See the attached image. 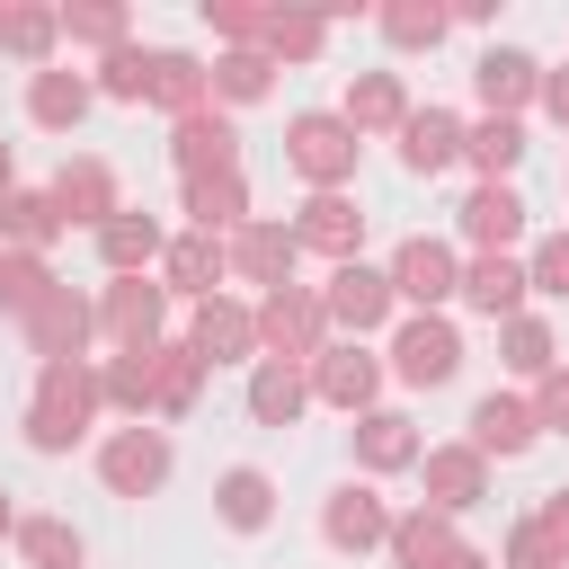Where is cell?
<instances>
[{
    "mask_svg": "<svg viewBox=\"0 0 569 569\" xmlns=\"http://www.w3.org/2000/svg\"><path fill=\"white\" fill-rule=\"evenodd\" d=\"M98 373L89 365H36V391H27V445L36 453H71L89 427H98Z\"/></svg>",
    "mask_w": 569,
    "mask_h": 569,
    "instance_id": "cell-1",
    "label": "cell"
},
{
    "mask_svg": "<svg viewBox=\"0 0 569 569\" xmlns=\"http://www.w3.org/2000/svg\"><path fill=\"white\" fill-rule=\"evenodd\" d=\"M356 133L338 124V107H302V116H284V160H293V178L311 187V196H347L356 187Z\"/></svg>",
    "mask_w": 569,
    "mask_h": 569,
    "instance_id": "cell-2",
    "label": "cell"
},
{
    "mask_svg": "<svg viewBox=\"0 0 569 569\" xmlns=\"http://www.w3.org/2000/svg\"><path fill=\"white\" fill-rule=\"evenodd\" d=\"M382 373H391V382H409V391H436V382H453V373H462V329H453L445 311H409V320H391Z\"/></svg>",
    "mask_w": 569,
    "mask_h": 569,
    "instance_id": "cell-3",
    "label": "cell"
},
{
    "mask_svg": "<svg viewBox=\"0 0 569 569\" xmlns=\"http://www.w3.org/2000/svg\"><path fill=\"white\" fill-rule=\"evenodd\" d=\"M258 320V356H284V365H311L329 347V320H320V284H276L249 302Z\"/></svg>",
    "mask_w": 569,
    "mask_h": 569,
    "instance_id": "cell-4",
    "label": "cell"
},
{
    "mask_svg": "<svg viewBox=\"0 0 569 569\" xmlns=\"http://www.w3.org/2000/svg\"><path fill=\"white\" fill-rule=\"evenodd\" d=\"M382 276H391V302H409V311H445L453 284H462V249L436 240V231H409V240L391 249Z\"/></svg>",
    "mask_w": 569,
    "mask_h": 569,
    "instance_id": "cell-5",
    "label": "cell"
},
{
    "mask_svg": "<svg viewBox=\"0 0 569 569\" xmlns=\"http://www.w3.org/2000/svg\"><path fill=\"white\" fill-rule=\"evenodd\" d=\"M391 276L382 267H365V258H347V267H329V284H320V320L338 329V338H373V329H391Z\"/></svg>",
    "mask_w": 569,
    "mask_h": 569,
    "instance_id": "cell-6",
    "label": "cell"
},
{
    "mask_svg": "<svg viewBox=\"0 0 569 569\" xmlns=\"http://www.w3.org/2000/svg\"><path fill=\"white\" fill-rule=\"evenodd\" d=\"M18 329H27V356H36V365H89L98 302H89V293H71V284H53V293H44Z\"/></svg>",
    "mask_w": 569,
    "mask_h": 569,
    "instance_id": "cell-7",
    "label": "cell"
},
{
    "mask_svg": "<svg viewBox=\"0 0 569 569\" xmlns=\"http://www.w3.org/2000/svg\"><path fill=\"white\" fill-rule=\"evenodd\" d=\"M302 373H311V400H329V409H347V418L382 409V356H373L365 338H329Z\"/></svg>",
    "mask_w": 569,
    "mask_h": 569,
    "instance_id": "cell-8",
    "label": "cell"
},
{
    "mask_svg": "<svg viewBox=\"0 0 569 569\" xmlns=\"http://www.w3.org/2000/svg\"><path fill=\"white\" fill-rule=\"evenodd\" d=\"M98 338H107V347H160V338H169V293H160V276H107V293H98Z\"/></svg>",
    "mask_w": 569,
    "mask_h": 569,
    "instance_id": "cell-9",
    "label": "cell"
},
{
    "mask_svg": "<svg viewBox=\"0 0 569 569\" xmlns=\"http://www.w3.org/2000/svg\"><path fill=\"white\" fill-rule=\"evenodd\" d=\"M169 462H178V453H169V436H160L151 418H133V427H116V436L98 445V480H107L116 498H151V489L169 480Z\"/></svg>",
    "mask_w": 569,
    "mask_h": 569,
    "instance_id": "cell-10",
    "label": "cell"
},
{
    "mask_svg": "<svg viewBox=\"0 0 569 569\" xmlns=\"http://www.w3.org/2000/svg\"><path fill=\"white\" fill-rule=\"evenodd\" d=\"M151 276H160L169 302H213L222 276H231V249H222V231H169V249H160Z\"/></svg>",
    "mask_w": 569,
    "mask_h": 569,
    "instance_id": "cell-11",
    "label": "cell"
},
{
    "mask_svg": "<svg viewBox=\"0 0 569 569\" xmlns=\"http://www.w3.org/2000/svg\"><path fill=\"white\" fill-rule=\"evenodd\" d=\"M533 436H542V427H533V400H525V391H498V382H489V391L471 400V418H462V445H471L480 462H516Z\"/></svg>",
    "mask_w": 569,
    "mask_h": 569,
    "instance_id": "cell-12",
    "label": "cell"
},
{
    "mask_svg": "<svg viewBox=\"0 0 569 569\" xmlns=\"http://www.w3.org/2000/svg\"><path fill=\"white\" fill-rule=\"evenodd\" d=\"M382 533H391V498L373 480H338L320 498V542L329 551H382Z\"/></svg>",
    "mask_w": 569,
    "mask_h": 569,
    "instance_id": "cell-13",
    "label": "cell"
},
{
    "mask_svg": "<svg viewBox=\"0 0 569 569\" xmlns=\"http://www.w3.org/2000/svg\"><path fill=\"white\" fill-rule=\"evenodd\" d=\"M418 480H427V498L418 507H436V516H471L480 498H489V462L453 436V445H427L418 453Z\"/></svg>",
    "mask_w": 569,
    "mask_h": 569,
    "instance_id": "cell-14",
    "label": "cell"
},
{
    "mask_svg": "<svg viewBox=\"0 0 569 569\" xmlns=\"http://www.w3.org/2000/svg\"><path fill=\"white\" fill-rule=\"evenodd\" d=\"M453 231L471 240V258H480V249H516V240H525V196H516V178H480V187L453 204Z\"/></svg>",
    "mask_w": 569,
    "mask_h": 569,
    "instance_id": "cell-15",
    "label": "cell"
},
{
    "mask_svg": "<svg viewBox=\"0 0 569 569\" xmlns=\"http://www.w3.org/2000/svg\"><path fill=\"white\" fill-rule=\"evenodd\" d=\"M222 249H231V276H240V284H258V293L293 284V258H302V249H293V222H267V213H249Z\"/></svg>",
    "mask_w": 569,
    "mask_h": 569,
    "instance_id": "cell-16",
    "label": "cell"
},
{
    "mask_svg": "<svg viewBox=\"0 0 569 569\" xmlns=\"http://www.w3.org/2000/svg\"><path fill=\"white\" fill-rule=\"evenodd\" d=\"M187 347L204 356V373H213V365H258V320H249V302H231V293L196 302V311H187Z\"/></svg>",
    "mask_w": 569,
    "mask_h": 569,
    "instance_id": "cell-17",
    "label": "cell"
},
{
    "mask_svg": "<svg viewBox=\"0 0 569 569\" xmlns=\"http://www.w3.org/2000/svg\"><path fill=\"white\" fill-rule=\"evenodd\" d=\"M471 89H480V116H516V124H525V107H533V89H542V62H533L525 44H489V53L471 62Z\"/></svg>",
    "mask_w": 569,
    "mask_h": 569,
    "instance_id": "cell-18",
    "label": "cell"
},
{
    "mask_svg": "<svg viewBox=\"0 0 569 569\" xmlns=\"http://www.w3.org/2000/svg\"><path fill=\"white\" fill-rule=\"evenodd\" d=\"M44 196H53L62 231H71V222H89V231H98L107 213H124V196H116V169H107V160H89V151H71V160L53 169V187H44Z\"/></svg>",
    "mask_w": 569,
    "mask_h": 569,
    "instance_id": "cell-19",
    "label": "cell"
},
{
    "mask_svg": "<svg viewBox=\"0 0 569 569\" xmlns=\"http://www.w3.org/2000/svg\"><path fill=\"white\" fill-rule=\"evenodd\" d=\"M525 258L516 249H480V258H462V284H453V302H471L480 320H516L525 311Z\"/></svg>",
    "mask_w": 569,
    "mask_h": 569,
    "instance_id": "cell-20",
    "label": "cell"
},
{
    "mask_svg": "<svg viewBox=\"0 0 569 569\" xmlns=\"http://www.w3.org/2000/svg\"><path fill=\"white\" fill-rule=\"evenodd\" d=\"M347 436H356V471H365V480H382V471H418V453H427V436H418L409 409H365Z\"/></svg>",
    "mask_w": 569,
    "mask_h": 569,
    "instance_id": "cell-21",
    "label": "cell"
},
{
    "mask_svg": "<svg viewBox=\"0 0 569 569\" xmlns=\"http://www.w3.org/2000/svg\"><path fill=\"white\" fill-rule=\"evenodd\" d=\"M169 160H178V178H213V169H240V124H231L222 107H204V116L169 124Z\"/></svg>",
    "mask_w": 569,
    "mask_h": 569,
    "instance_id": "cell-22",
    "label": "cell"
},
{
    "mask_svg": "<svg viewBox=\"0 0 569 569\" xmlns=\"http://www.w3.org/2000/svg\"><path fill=\"white\" fill-rule=\"evenodd\" d=\"M293 249H320L329 267L365 258V213H356V196H311V204L293 213Z\"/></svg>",
    "mask_w": 569,
    "mask_h": 569,
    "instance_id": "cell-23",
    "label": "cell"
},
{
    "mask_svg": "<svg viewBox=\"0 0 569 569\" xmlns=\"http://www.w3.org/2000/svg\"><path fill=\"white\" fill-rule=\"evenodd\" d=\"M400 116H409V89H400V71H347V98H338V124L365 142V133H400Z\"/></svg>",
    "mask_w": 569,
    "mask_h": 569,
    "instance_id": "cell-24",
    "label": "cell"
},
{
    "mask_svg": "<svg viewBox=\"0 0 569 569\" xmlns=\"http://www.w3.org/2000/svg\"><path fill=\"white\" fill-rule=\"evenodd\" d=\"M462 160V116L453 107H409L400 116V169L409 178H436V169H453Z\"/></svg>",
    "mask_w": 569,
    "mask_h": 569,
    "instance_id": "cell-25",
    "label": "cell"
},
{
    "mask_svg": "<svg viewBox=\"0 0 569 569\" xmlns=\"http://www.w3.org/2000/svg\"><path fill=\"white\" fill-rule=\"evenodd\" d=\"M178 213H187V231H240L249 222V178L240 169H213V178H178Z\"/></svg>",
    "mask_w": 569,
    "mask_h": 569,
    "instance_id": "cell-26",
    "label": "cell"
},
{
    "mask_svg": "<svg viewBox=\"0 0 569 569\" xmlns=\"http://www.w3.org/2000/svg\"><path fill=\"white\" fill-rule=\"evenodd\" d=\"M160 249H169V222L160 213H107L98 222V258H107V276H151L160 267Z\"/></svg>",
    "mask_w": 569,
    "mask_h": 569,
    "instance_id": "cell-27",
    "label": "cell"
},
{
    "mask_svg": "<svg viewBox=\"0 0 569 569\" xmlns=\"http://www.w3.org/2000/svg\"><path fill=\"white\" fill-rule=\"evenodd\" d=\"M382 551H391V569H445V560L462 551V533H453V516H436V507H400L391 533H382Z\"/></svg>",
    "mask_w": 569,
    "mask_h": 569,
    "instance_id": "cell-28",
    "label": "cell"
},
{
    "mask_svg": "<svg viewBox=\"0 0 569 569\" xmlns=\"http://www.w3.org/2000/svg\"><path fill=\"white\" fill-rule=\"evenodd\" d=\"M151 107H160L169 124L204 116V107H213V71H204L196 53H178V44H160V62H151Z\"/></svg>",
    "mask_w": 569,
    "mask_h": 569,
    "instance_id": "cell-29",
    "label": "cell"
},
{
    "mask_svg": "<svg viewBox=\"0 0 569 569\" xmlns=\"http://www.w3.org/2000/svg\"><path fill=\"white\" fill-rule=\"evenodd\" d=\"M98 107V89H89V71H62V62H44V71H27V116L44 124V133H71L80 116Z\"/></svg>",
    "mask_w": 569,
    "mask_h": 569,
    "instance_id": "cell-30",
    "label": "cell"
},
{
    "mask_svg": "<svg viewBox=\"0 0 569 569\" xmlns=\"http://www.w3.org/2000/svg\"><path fill=\"white\" fill-rule=\"evenodd\" d=\"M204 400V356L187 338H160L151 347V418H187Z\"/></svg>",
    "mask_w": 569,
    "mask_h": 569,
    "instance_id": "cell-31",
    "label": "cell"
},
{
    "mask_svg": "<svg viewBox=\"0 0 569 569\" xmlns=\"http://www.w3.org/2000/svg\"><path fill=\"white\" fill-rule=\"evenodd\" d=\"M302 409H311V373L284 365V356H258V365H249V418H258V427H293Z\"/></svg>",
    "mask_w": 569,
    "mask_h": 569,
    "instance_id": "cell-32",
    "label": "cell"
},
{
    "mask_svg": "<svg viewBox=\"0 0 569 569\" xmlns=\"http://www.w3.org/2000/svg\"><path fill=\"white\" fill-rule=\"evenodd\" d=\"M62 44V9L53 0H0V53H18L27 71H44Z\"/></svg>",
    "mask_w": 569,
    "mask_h": 569,
    "instance_id": "cell-33",
    "label": "cell"
},
{
    "mask_svg": "<svg viewBox=\"0 0 569 569\" xmlns=\"http://www.w3.org/2000/svg\"><path fill=\"white\" fill-rule=\"evenodd\" d=\"M213 516H222L231 533H267V525H276V480H267L258 462H231V471L213 480Z\"/></svg>",
    "mask_w": 569,
    "mask_h": 569,
    "instance_id": "cell-34",
    "label": "cell"
},
{
    "mask_svg": "<svg viewBox=\"0 0 569 569\" xmlns=\"http://www.w3.org/2000/svg\"><path fill=\"white\" fill-rule=\"evenodd\" d=\"M498 365H507L516 382H542V373L560 365V329H551L542 311H516V320H498Z\"/></svg>",
    "mask_w": 569,
    "mask_h": 569,
    "instance_id": "cell-35",
    "label": "cell"
},
{
    "mask_svg": "<svg viewBox=\"0 0 569 569\" xmlns=\"http://www.w3.org/2000/svg\"><path fill=\"white\" fill-rule=\"evenodd\" d=\"M53 240H62L53 196H44V187H9V196H0V249H36V258H44Z\"/></svg>",
    "mask_w": 569,
    "mask_h": 569,
    "instance_id": "cell-36",
    "label": "cell"
},
{
    "mask_svg": "<svg viewBox=\"0 0 569 569\" xmlns=\"http://www.w3.org/2000/svg\"><path fill=\"white\" fill-rule=\"evenodd\" d=\"M204 71H213V107H222V116H231V107H258V98L276 89V62H267L258 44H231V53H213Z\"/></svg>",
    "mask_w": 569,
    "mask_h": 569,
    "instance_id": "cell-37",
    "label": "cell"
},
{
    "mask_svg": "<svg viewBox=\"0 0 569 569\" xmlns=\"http://www.w3.org/2000/svg\"><path fill=\"white\" fill-rule=\"evenodd\" d=\"M9 542H18V560H27V569H80V560H89V542H80V525H71V516H18V533H9Z\"/></svg>",
    "mask_w": 569,
    "mask_h": 569,
    "instance_id": "cell-38",
    "label": "cell"
},
{
    "mask_svg": "<svg viewBox=\"0 0 569 569\" xmlns=\"http://www.w3.org/2000/svg\"><path fill=\"white\" fill-rule=\"evenodd\" d=\"M62 44L116 53V44H133V9L124 0H62Z\"/></svg>",
    "mask_w": 569,
    "mask_h": 569,
    "instance_id": "cell-39",
    "label": "cell"
},
{
    "mask_svg": "<svg viewBox=\"0 0 569 569\" xmlns=\"http://www.w3.org/2000/svg\"><path fill=\"white\" fill-rule=\"evenodd\" d=\"M329 44V18H311V9H267L258 18V53L267 62H311Z\"/></svg>",
    "mask_w": 569,
    "mask_h": 569,
    "instance_id": "cell-40",
    "label": "cell"
},
{
    "mask_svg": "<svg viewBox=\"0 0 569 569\" xmlns=\"http://www.w3.org/2000/svg\"><path fill=\"white\" fill-rule=\"evenodd\" d=\"M151 62H160V44H116V53H98L89 89L116 98V107H142V98H151Z\"/></svg>",
    "mask_w": 569,
    "mask_h": 569,
    "instance_id": "cell-41",
    "label": "cell"
},
{
    "mask_svg": "<svg viewBox=\"0 0 569 569\" xmlns=\"http://www.w3.org/2000/svg\"><path fill=\"white\" fill-rule=\"evenodd\" d=\"M462 160H471L480 178H516V160H525V124H516V116H480V124H462Z\"/></svg>",
    "mask_w": 569,
    "mask_h": 569,
    "instance_id": "cell-42",
    "label": "cell"
},
{
    "mask_svg": "<svg viewBox=\"0 0 569 569\" xmlns=\"http://www.w3.org/2000/svg\"><path fill=\"white\" fill-rule=\"evenodd\" d=\"M98 400L124 409V418H151V347H116L98 365Z\"/></svg>",
    "mask_w": 569,
    "mask_h": 569,
    "instance_id": "cell-43",
    "label": "cell"
},
{
    "mask_svg": "<svg viewBox=\"0 0 569 569\" xmlns=\"http://www.w3.org/2000/svg\"><path fill=\"white\" fill-rule=\"evenodd\" d=\"M373 27H382L400 53H436L445 27H453V9H436V0H391V9H373Z\"/></svg>",
    "mask_w": 569,
    "mask_h": 569,
    "instance_id": "cell-44",
    "label": "cell"
},
{
    "mask_svg": "<svg viewBox=\"0 0 569 569\" xmlns=\"http://www.w3.org/2000/svg\"><path fill=\"white\" fill-rule=\"evenodd\" d=\"M53 284H62V276H53L36 249H0V311H9V320H27Z\"/></svg>",
    "mask_w": 569,
    "mask_h": 569,
    "instance_id": "cell-45",
    "label": "cell"
},
{
    "mask_svg": "<svg viewBox=\"0 0 569 569\" xmlns=\"http://www.w3.org/2000/svg\"><path fill=\"white\" fill-rule=\"evenodd\" d=\"M525 284H533L542 302H569V231H542V240L525 249Z\"/></svg>",
    "mask_w": 569,
    "mask_h": 569,
    "instance_id": "cell-46",
    "label": "cell"
},
{
    "mask_svg": "<svg viewBox=\"0 0 569 569\" xmlns=\"http://www.w3.org/2000/svg\"><path fill=\"white\" fill-rule=\"evenodd\" d=\"M258 18H267L258 0H204V36H222V53L231 44H258Z\"/></svg>",
    "mask_w": 569,
    "mask_h": 569,
    "instance_id": "cell-47",
    "label": "cell"
},
{
    "mask_svg": "<svg viewBox=\"0 0 569 569\" xmlns=\"http://www.w3.org/2000/svg\"><path fill=\"white\" fill-rule=\"evenodd\" d=\"M525 400H533V427H542V436H569V365H551Z\"/></svg>",
    "mask_w": 569,
    "mask_h": 569,
    "instance_id": "cell-48",
    "label": "cell"
},
{
    "mask_svg": "<svg viewBox=\"0 0 569 569\" xmlns=\"http://www.w3.org/2000/svg\"><path fill=\"white\" fill-rule=\"evenodd\" d=\"M498 569H560V551H551V542L533 533V516H525V525L507 533V551H498Z\"/></svg>",
    "mask_w": 569,
    "mask_h": 569,
    "instance_id": "cell-49",
    "label": "cell"
},
{
    "mask_svg": "<svg viewBox=\"0 0 569 569\" xmlns=\"http://www.w3.org/2000/svg\"><path fill=\"white\" fill-rule=\"evenodd\" d=\"M533 533H542V542L560 551V569H569V489H542V498H533Z\"/></svg>",
    "mask_w": 569,
    "mask_h": 569,
    "instance_id": "cell-50",
    "label": "cell"
},
{
    "mask_svg": "<svg viewBox=\"0 0 569 569\" xmlns=\"http://www.w3.org/2000/svg\"><path fill=\"white\" fill-rule=\"evenodd\" d=\"M533 98H542V116H551V124H569V62H551Z\"/></svg>",
    "mask_w": 569,
    "mask_h": 569,
    "instance_id": "cell-51",
    "label": "cell"
},
{
    "mask_svg": "<svg viewBox=\"0 0 569 569\" xmlns=\"http://www.w3.org/2000/svg\"><path fill=\"white\" fill-rule=\"evenodd\" d=\"M445 569H498V551H480V542H462V551H453Z\"/></svg>",
    "mask_w": 569,
    "mask_h": 569,
    "instance_id": "cell-52",
    "label": "cell"
},
{
    "mask_svg": "<svg viewBox=\"0 0 569 569\" xmlns=\"http://www.w3.org/2000/svg\"><path fill=\"white\" fill-rule=\"evenodd\" d=\"M9 187H18V151L0 142V196H9Z\"/></svg>",
    "mask_w": 569,
    "mask_h": 569,
    "instance_id": "cell-53",
    "label": "cell"
},
{
    "mask_svg": "<svg viewBox=\"0 0 569 569\" xmlns=\"http://www.w3.org/2000/svg\"><path fill=\"white\" fill-rule=\"evenodd\" d=\"M9 533H18V507H9V498H0V542H9Z\"/></svg>",
    "mask_w": 569,
    "mask_h": 569,
    "instance_id": "cell-54",
    "label": "cell"
}]
</instances>
